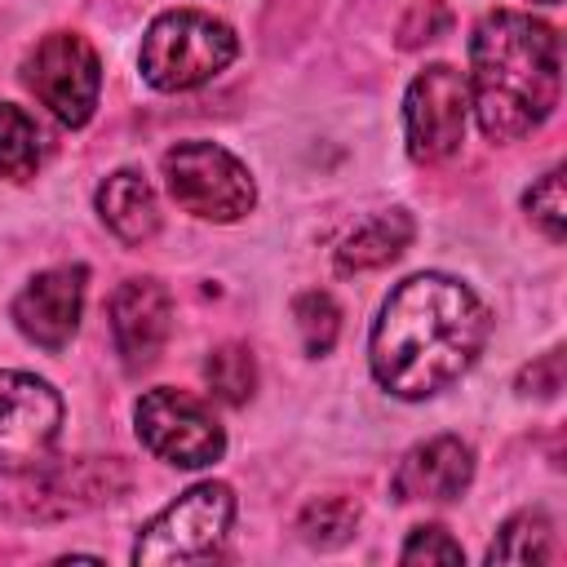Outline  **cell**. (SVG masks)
<instances>
[{
  "label": "cell",
  "instance_id": "obj_1",
  "mask_svg": "<svg viewBox=\"0 0 567 567\" xmlns=\"http://www.w3.org/2000/svg\"><path fill=\"white\" fill-rule=\"evenodd\" d=\"M487 328L492 319L474 288L439 270L412 275L385 297L372 323V377L394 399H430L474 368Z\"/></svg>",
  "mask_w": 567,
  "mask_h": 567
},
{
  "label": "cell",
  "instance_id": "obj_2",
  "mask_svg": "<svg viewBox=\"0 0 567 567\" xmlns=\"http://www.w3.org/2000/svg\"><path fill=\"white\" fill-rule=\"evenodd\" d=\"M470 106L487 142H518L540 128L563 93V40L549 22L492 9L470 35Z\"/></svg>",
  "mask_w": 567,
  "mask_h": 567
},
{
  "label": "cell",
  "instance_id": "obj_3",
  "mask_svg": "<svg viewBox=\"0 0 567 567\" xmlns=\"http://www.w3.org/2000/svg\"><path fill=\"white\" fill-rule=\"evenodd\" d=\"M239 53L235 31L204 9H168L142 35V80L159 93H186L221 75Z\"/></svg>",
  "mask_w": 567,
  "mask_h": 567
},
{
  "label": "cell",
  "instance_id": "obj_4",
  "mask_svg": "<svg viewBox=\"0 0 567 567\" xmlns=\"http://www.w3.org/2000/svg\"><path fill=\"white\" fill-rule=\"evenodd\" d=\"M235 523V492L217 478L186 487L173 505H164L133 540L137 567H168V563H204L217 558Z\"/></svg>",
  "mask_w": 567,
  "mask_h": 567
},
{
  "label": "cell",
  "instance_id": "obj_5",
  "mask_svg": "<svg viewBox=\"0 0 567 567\" xmlns=\"http://www.w3.org/2000/svg\"><path fill=\"white\" fill-rule=\"evenodd\" d=\"M168 195L204 221H239L257 204L252 173L217 142H177L164 155Z\"/></svg>",
  "mask_w": 567,
  "mask_h": 567
},
{
  "label": "cell",
  "instance_id": "obj_6",
  "mask_svg": "<svg viewBox=\"0 0 567 567\" xmlns=\"http://www.w3.org/2000/svg\"><path fill=\"white\" fill-rule=\"evenodd\" d=\"M27 89L66 124H89L97 93H102V62L97 49L75 31H49L22 62Z\"/></svg>",
  "mask_w": 567,
  "mask_h": 567
},
{
  "label": "cell",
  "instance_id": "obj_7",
  "mask_svg": "<svg viewBox=\"0 0 567 567\" xmlns=\"http://www.w3.org/2000/svg\"><path fill=\"white\" fill-rule=\"evenodd\" d=\"M133 421H137V439L168 465L199 470L226 452V430L186 390H168V385L146 390L133 408Z\"/></svg>",
  "mask_w": 567,
  "mask_h": 567
},
{
  "label": "cell",
  "instance_id": "obj_8",
  "mask_svg": "<svg viewBox=\"0 0 567 567\" xmlns=\"http://www.w3.org/2000/svg\"><path fill=\"white\" fill-rule=\"evenodd\" d=\"M62 434V399L31 372H0V474H27L49 461Z\"/></svg>",
  "mask_w": 567,
  "mask_h": 567
},
{
  "label": "cell",
  "instance_id": "obj_9",
  "mask_svg": "<svg viewBox=\"0 0 567 567\" xmlns=\"http://www.w3.org/2000/svg\"><path fill=\"white\" fill-rule=\"evenodd\" d=\"M465 115H470V89L456 66L434 62L416 71L403 97V128H408L412 159L439 164L456 155L465 142Z\"/></svg>",
  "mask_w": 567,
  "mask_h": 567
},
{
  "label": "cell",
  "instance_id": "obj_10",
  "mask_svg": "<svg viewBox=\"0 0 567 567\" xmlns=\"http://www.w3.org/2000/svg\"><path fill=\"white\" fill-rule=\"evenodd\" d=\"M27 474H35V478L18 492L22 518H66V514L93 509L128 487V470L115 456H84V461H58V465L44 461Z\"/></svg>",
  "mask_w": 567,
  "mask_h": 567
},
{
  "label": "cell",
  "instance_id": "obj_11",
  "mask_svg": "<svg viewBox=\"0 0 567 567\" xmlns=\"http://www.w3.org/2000/svg\"><path fill=\"white\" fill-rule=\"evenodd\" d=\"M84 284L89 270L84 266H53L40 270L18 297H13V323L27 341H35L40 350H62L75 328H80V310H84Z\"/></svg>",
  "mask_w": 567,
  "mask_h": 567
},
{
  "label": "cell",
  "instance_id": "obj_12",
  "mask_svg": "<svg viewBox=\"0 0 567 567\" xmlns=\"http://www.w3.org/2000/svg\"><path fill=\"white\" fill-rule=\"evenodd\" d=\"M173 332V297L159 279H124L111 297V337L128 372H142L159 359Z\"/></svg>",
  "mask_w": 567,
  "mask_h": 567
},
{
  "label": "cell",
  "instance_id": "obj_13",
  "mask_svg": "<svg viewBox=\"0 0 567 567\" xmlns=\"http://www.w3.org/2000/svg\"><path fill=\"white\" fill-rule=\"evenodd\" d=\"M474 478V447L456 434L416 443L394 470L399 501H456Z\"/></svg>",
  "mask_w": 567,
  "mask_h": 567
},
{
  "label": "cell",
  "instance_id": "obj_14",
  "mask_svg": "<svg viewBox=\"0 0 567 567\" xmlns=\"http://www.w3.org/2000/svg\"><path fill=\"white\" fill-rule=\"evenodd\" d=\"M97 217L106 221V230L115 239L142 248L159 230V199H155V190L142 173L120 168L97 186Z\"/></svg>",
  "mask_w": 567,
  "mask_h": 567
},
{
  "label": "cell",
  "instance_id": "obj_15",
  "mask_svg": "<svg viewBox=\"0 0 567 567\" xmlns=\"http://www.w3.org/2000/svg\"><path fill=\"white\" fill-rule=\"evenodd\" d=\"M416 226L403 208H390V213H377L368 217L341 248H337V270L341 275H359V270H377V266H390L408 244H412Z\"/></svg>",
  "mask_w": 567,
  "mask_h": 567
},
{
  "label": "cell",
  "instance_id": "obj_16",
  "mask_svg": "<svg viewBox=\"0 0 567 567\" xmlns=\"http://www.w3.org/2000/svg\"><path fill=\"white\" fill-rule=\"evenodd\" d=\"M554 527L540 509H523L514 518L501 523L496 540L487 545V563H509V567H536V563H554Z\"/></svg>",
  "mask_w": 567,
  "mask_h": 567
},
{
  "label": "cell",
  "instance_id": "obj_17",
  "mask_svg": "<svg viewBox=\"0 0 567 567\" xmlns=\"http://www.w3.org/2000/svg\"><path fill=\"white\" fill-rule=\"evenodd\" d=\"M40 159H44V137H40L35 120L22 106L0 102V177L31 182Z\"/></svg>",
  "mask_w": 567,
  "mask_h": 567
},
{
  "label": "cell",
  "instance_id": "obj_18",
  "mask_svg": "<svg viewBox=\"0 0 567 567\" xmlns=\"http://www.w3.org/2000/svg\"><path fill=\"white\" fill-rule=\"evenodd\" d=\"M204 381L221 403H248L257 390V359L248 346L226 341L217 350H208L204 359Z\"/></svg>",
  "mask_w": 567,
  "mask_h": 567
},
{
  "label": "cell",
  "instance_id": "obj_19",
  "mask_svg": "<svg viewBox=\"0 0 567 567\" xmlns=\"http://www.w3.org/2000/svg\"><path fill=\"white\" fill-rule=\"evenodd\" d=\"M354 527H359V505H354L350 496H319V501H310V505L301 509V518H297V532H301L310 545H319V549L346 545V540L354 536Z\"/></svg>",
  "mask_w": 567,
  "mask_h": 567
},
{
  "label": "cell",
  "instance_id": "obj_20",
  "mask_svg": "<svg viewBox=\"0 0 567 567\" xmlns=\"http://www.w3.org/2000/svg\"><path fill=\"white\" fill-rule=\"evenodd\" d=\"M292 319H297V332H301L306 354H328L332 350V341L341 332V310H337V301L328 292H319V288L301 292L292 301Z\"/></svg>",
  "mask_w": 567,
  "mask_h": 567
},
{
  "label": "cell",
  "instance_id": "obj_21",
  "mask_svg": "<svg viewBox=\"0 0 567 567\" xmlns=\"http://www.w3.org/2000/svg\"><path fill=\"white\" fill-rule=\"evenodd\" d=\"M523 208L527 217L545 230L549 244H563L567 235V204H563V168H549L527 195H523Z\"/></svg>",
  "mask_w": 567,
  "mask_h": 567
},
{
  "label": "cell",
  "instance_id": "obj_22",
  "mask_svg": "<svg viewBox=\"0 0 567 567\" xmlns=\"http://www.w3.org/2000/svg\"><path fill=\"white\" fill-rule=\"evenodd\" d=\"M399 563L403 567H430V563H443V567H452V563H465V549L452 540V532L447 527H439V523H425V527H412V536L403 540V549H399Z\"/></svg>",
  "mask_w": 567,
  "mask_h": 567
},
{
  "label": "cell",
  "instance_id": "obj_23",
  "mask_svg": "<svg viewBox=\"0 0 567 567\" xmlns=\"http://www.w3.org/2000/svg\"><path fill=\"white\" fill-rule=\"evenodd\" d=\"M518 390L523 394H536V399H554L563 390V350H545L540 359H532L523 372H518Z\"/></svg>",
  "mask_w": 567,
  "mask_h": 567
},
{
  "label": "cell",
  "instance_id": "obj_24",
  "mask_svg": "<svg viewBox=\"0 0 567 567\" xmlns=\"http://www.w3.org/2000/svg\"><path fill=\"white\" fill-rule=\"evenodd\" d=\"M540 4H558V0H540Z\"/></svg>",
  "mask_w": 567,
  "mask_h": 567
}]
</instances>
